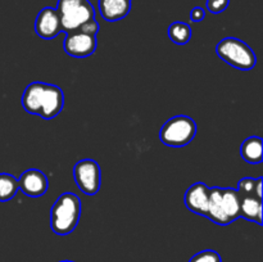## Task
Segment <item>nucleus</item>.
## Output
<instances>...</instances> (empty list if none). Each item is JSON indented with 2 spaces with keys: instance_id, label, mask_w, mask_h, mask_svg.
Returning a JSON list of instances; mask_svg holds the SVG:
<instances>
[{
  "instance_id": "nucleus-1",
  "label": "nucleus",
  "mask_w": 263,
  "mask_h": 262,
  "mask_svg": "<svg viewBox=\"0 0 263 262\" xmlns=\"http://www.w3.org/2000/svg\"><path fill=\"white\" fill-rule=\"evenodd\" d=\"M64 105L63 90L54 84L31 82L22 95L23 109L31 115L51 120L62 112Z\"/></svg>"
},
{
  "instance_id": "nucleus-2",
  "label": "nucleus",
  "mask_w": 263,
  "mask_h": 262,
  "mask_svg": "<svg viewBox=\"0 0 263 262\" xmlns=\"http://www.w3.org/2000/svg\"><path fill=\"white\" fill-rule=\"evenodd\" d=\"M81 217V199L71 192L58 197L50 211V228L57 235H68L79 225Z\"/></svg>"
},
{
  "instance_id": "nucleus-3",
  "label": "nucleus",
  "mask_w": 263,
  "mask_h": 262,
  "mask_svg": "<svg viewBox=\"0 0 263 262\" xmlns=\"http://www.w3.org/2000/svg\"><path fill=\"white\" fill-rule=\"evenodd\" d=\"M217 55L240 71H251L256 67L257 57L253 49L236 38H225L216 46Z\"/></svg>"
},
{
  "instance_id": "nucleus-4",
  "label": "nucleus",
  "mask_w": 263,
  "mask_h": 262,
  "mask_svg": "<svg viewBox=\"0 0 263 262\" xmlns=\"http://www.w3.org/2000/svg\"><path fill=\"white\" fill-rule=\"evenodd\" d=\"M55 9L64 33L79 30L84 23L95 18L94 7L89 0H58Z\"/></svg>"
},
{
  "instance_id": "nucleus-5",
  "label": "nucleus",
  "mask_w": 263,
  "mask_h": 262,
  "mask_svg": "<svg viewBox=\"0 0 263 262\" xmlns=\"http://www.w3.org/2000/svg\"><path fill=\"white\" fill-rule=\"evenodd\" d=\"M197 135V123L185 115L175 116L166 121L159 131V139L167 146L181 148L193 141Z\"/></svg>"
},
{
  "instance_id": "nucleus-6",
  "label": "nucleus",
  "mask_w": 263,
  "mask_h": 262,
  "mask_svg": "<svg viewBox=\"0 0 263 262\" xmlns=\"http://www.w3.org/2000/svg\"><path fill=\"white\" fill-rule=\"evenodd\" d=\"M74 182L85 195H95L102 185V170L94 159L85 158L73 167Z\"/></svg>"
},
{
  "instance_id": "nucleus-7",
  "label": "nucleus",
  "mask_w": 263,
  "mask_h": 262,
  "mask_svg": "<svg viewBox=\"0 0 263 262\" xmlns=\"http://www.w3.org/2000/svg\"><path fill=\"white\" fill-rule=\"evenodd\" d=\"M98 46L97 35L85 32L82 30H74L66 33L63 48L68 55L73 58H86L94 54Z\"/></svg>"
},
{
  "instance_id": "nucleus-8",
  "label": "nucleus",
  "mask_w": 263,
  "mask_h": 262,
  "mask_svg": "<svg viewBox=\"0 0 263 262\" xmlns=\"http://www.w3.org/2000/svg\"><path fill=\"white\" fill-rule=\"evenodd\" d=\"M18 186L27 197L39 198L48 192L49 180L41 170L30 169L21 175L18 179Z\"/></svg>"
},
{
  "instance_id": "nucleus-9",
  "label": "nucleus",
  "mask_w": 263,
  "mask_h": 262,
  "mask_svg": "<svg viewBox=\"0 0 263 262\" xmlns=\"http://www.w3.org/2000/svg\"><path fill=\"white\" fill-rule=\"evenodd\" d=\"M35 32L44 40H53L62 32L61 20L55 8L45 7L35 20Z\"/></svg>"
},
{
  "instance_id": "nucleus-10",
  "label": "nucleus",
  "mask_w": 263,
  "mask_h": 262,
  "mask_svg": "<svg viewBox=\"0 0 263 262\" xmlns=\"http://www.w3.org/2000/svg\"><path fill=\"white\" fill-rule=\"evenodd\" d=\"M208 200H210V188L202 181H198L189 186L184 197L185 205L193 213L207 217Z\"/></svg>"
},
{
  "instance_id": "nucleus-11",
  "label": "nucleus",
  "mask_w": 263,
  "mask_h": 262,
  "mask_svg": "<svg viewBox=\"0 0 263 262\" xmlns=\"http://www.w3.org/2000/svg\"><path fill=\"white\" fill-rule=\"evenodd\" d=\"M102 17L108 22L123 20L131 10V0H99Z\"/></svg>"
},
{
  "instance_id": "nucleus-12",
  "label": "nucleus",
  "mask_w": 263,
  "mask_h": 262,
  "mask_svg": "<svg viewBox=\"0 0 263 262\" xmlns=\"http://www.w3.org/2000/svg\"><path fill=\"white\" fill-rule=\"evenodd\" d=\"M221 207L229 225L238 220L240 217V197L238 190L233 188H221Z\"/></svg>"
},
{
  "instance_id": "nucleus-13",
  "label": "nucleus",
  "mask_w": 263,
  "mask_h": 262,
  "mask_svg": "<svg viewBox=\"0 0 263 262\" xmlns=\"http://www.w3.org/2000/svg\"><path fill=\"white\" fill-rule=\"evenodd\" d=\"M240 197V217L262 225V197H258L256 193L252 194H241Z\"/></svg>"
},
{
  "instance_id": "nucleus-14",
  "label": "nucleus",
  "mask_w": 263,
  "mask_h": 262,
  "mask_svg": "<svg viewBox=\"0 0 263 262\" xmlns=\"http://www.w3.org/2000/svg\"><path fill=\"white\" fill-rule=\"evenodd\" d=\"M240 156L249 164H259L263 158L262 139L259 136H251L240 145Z\"/></svg>"
},
{
  "instance_id": "nucleus-15",
  "label": "nucleus",
  "mask_w": 263,
  "mask_h": 262,
  "mask_svg": "<svg viewBox=\"0 0 263 262\" xmlns=\"http://www.w3.org/2000/svg\"><path fill=\"white\" fill-rule=\"evenodd\" d=\"M207 218L221 226L229 225L223 216L222 207H221V188H210V200H208V213Z\"/></svg>"
},
{
  "instance_id": "nucleus-16",
  "label": "nucleus",
  "mask_w": 263,
  "mask_h": 262,
  "mask_svg": "<svg viewBox=\"0 0 263 262\" xmlns=\"http://www.w3.org/2000/svg\"><path fill=\"white\" fill-rule=\"evenodd\" d=\"M168 38L171 39L172 43L177 44V45H185L192 39V27L185 22H174L170 25Z\"/></svg>"
},
{
  "instance_id": "nucleus-17",
  "label": "nucleus",
  "mask_w": 263,
  "mask_h": 262,
  "mask_svg": "<svg viewBox=\"0 0 263 262\" xmlns=\"http://www.w3.org/2000/svg\"><path fill=\"white\" fill-rule=\"evenodd\" d=\"M18 189V180L13 175L2 172L0 174V202H8L13 199L17 194Z\"/></svg>"
},
{
  "instance_id": "nucleus-18",
  "label": "nucleus",
  "mask_w": 263,
  "mask_h": 262,
  "mask_svg": "<svg viewBox=\"0 0 263 262\" xmlns=\"http://www.w3.org/2000/svg\"><path fill=\"white\" fill-rule=\"evenodd\" d=\"M262 181L263 177L253 179V177H243L238 182V192L241 194H252L256 193L258 197H262Z\"/></svg>"
},
{
  "instance_id": "nucleus-19",
  "label": "nucleus",
  "mask_w": 263,
  "mask_h": 262,
  "mask_svg": "<svg viewBox=\"0 0 263 262\" xmlns=\"http://www.w3.org/2000/svg\"><path fill=\"white\" fill-rule=\"evenodd\" d=\"M189 262H222L221 256L216 251L205 249V251L198 252L197 254L189 259Z\"/></svg>"
},
{
  "instance_id": "nucleus-20",
  "label": "nucleus",
  "mask_w": 263,
  "mask_h": 262,
  "mask_svg": "<svg viewBox=\"0 0 263 262\" xmlns=\"http://www.w3.org/2000/svg\"><path fill=\"white\" fill-rule=\"evenodd\" d=\"M229 3H230V0H207V8L213 14H218V13H222L223 10H226V8L229 7Z\"/></svg>"
},
{
  "instance_id": "nucleus-21",
  "label": "nucleus",
  "mask_w": 263,
  "mask_h": 262,
  "mask_svg": "<svg viewBox=\"0 0 263 262\" xmlns=\"http://www.w3.org/2000/svg\"><path fill=\"white\" fill-rule=\"evenodd\" d=\"M204 17H205V12L204 9L200 7L193 8L192 12H190V20H192L193 22H200V21L204 20Z\"/></svg>"
},
{
  "instance_id": "nucleus-22",
  "label": "nucleus",
  "mask_w": 263,
  "mask_h": 262,
  "mask_svg": "<svg viewBox=\"0 0 263 262\" xmlns=\"http://www.w3.org/2000/svg\"><path fill=\"white\" fill-rule=\"evenodd\" d=\"M59 262H74V261H59Z\"/></svg>"
}]
</instances>
